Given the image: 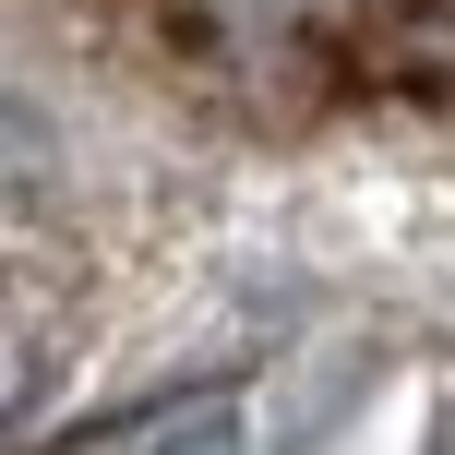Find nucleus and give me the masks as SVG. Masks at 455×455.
I'll use <instances>...</instances> for the list:
<instances>
[{
	"instance_id": "obj_1",
	"label": "nucleus",
	"mask_w": 455,
	"mask_h": 455,
	"mask_svg": "<svg viewBox=\"0 0 455 455\" xmlns=\"http://www.w3.org/2000/svg\"><path fill=\"white\" fill-rule=\"evenodd\" d=\"M347 60H360L371 84L455 96V0H360V24H347Z\"/></svg>"
},
{
	"instance_id": "obj_2",
	"label": "nucleus",
	"mask_w": 455,
	"mask_h": 455,
	"mask_svg": "<svg viewBox=\"0 0 455 455\" xmlns=\"http://www.w3.org/2000/svg\"><path fill=\"white\" fill-rule=\"evenodd\" d=\"M371 384V347H312L288 384V408H275V455H323V432L347 419V395Z\"/></svg>"
},
{
	"instance_id": "obj_3",
	"label": "nucleus",
	"mask_w": 455,
	"mask_h": 455,
	"mask_svg": "<svg viewBox=\"0 0 455 455\" xmlns=\"http://www.w3.org/2000/svg\"><path fill=\"white\" fill-rule=\"evenodd\" d=\"M192 24H204L240 72H288V60H299V24H312V0H192Z\"/></svg>"
},
{
	"instance_id": "obj_4",
	"label": "nucleus",
	"mask_w": 455,
	"mask_h": 455,
	"mask_svg": "<svg viewBox=\"0 0 455 455\" xmlns=\"http://www.w3.org/2000/svg\"><path fill=\"white\" fill-rule=\"evenodd\" d=\"M168 455H251V443H240V419H228V408H192L180 432H168Z\"/></svg>"
},
{
	"instance_id": "obj_5",
	"label": "nucleus",
	"mask_w": 455,
	"mask_h": 455,
	"mask_svg": "<svg viewBox=\"0 0 455 455\" xmlns=\"http://www.w3.org/2000/svg\"><path fill=\"white\" fill-rule=\"evenodd\" d=\"M24 384H36V360H24V336H0V408H24Z\"/></svg>"
},
{
	"instance_id": "obj_6",
	"label": "nucleus",
	"mask_w": 455,
	"mask_h": 455,
	"mask_svg": "<svg viewBox=\"0 0 455 455\" xmlns=\"http://www.w3.org/2000/svg\"><path fill=\"white\" fill-rule=\"evenodd\" d=\"M432 455H455V408H443V419H432Z\"/></svg>"
}]
</instances>
